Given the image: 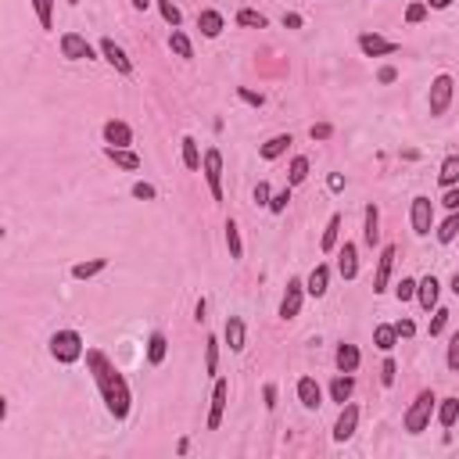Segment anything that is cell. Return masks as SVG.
I'll return each instance as SVG.
<instances>
[{
  "instance_id": "obj_31",
  "label": "cell",
  "mask_w": 459,
  "mask_h": 459,
  "mask_svg": "<svg viewBox=\"0 0 459 459\" xmlns=\"http://www.w3.org/2000/svg\"><path fill=\"white\" fill-rule=\"evenodd\" d=\"M456 420H459V399H442V406H438V424L456 427Z\"/></svg>"
},
{
  "instance_id": "obj_38",
  "label": "cell",
  "mask_w": 459,
  "mask_h": 459,
  "mask_svg": "<svg viewBox=\"0 0 459 459\" xmlns=\"http://www.w3.org/2000/svg\"><path fill=\"white\" fill-rule=\"evenodd\" d=\"M33 8H36L40 26H44V29H51V26H54V0H33Z\"/></svg>"
},
{
  "instance_id": "obj_8",
  "label": "cell",
  "mask_w": 459,
  "mask_h": 459,
  "mask_svg": "<svg viewBox=\"0 0 459 459\" xmlns=\"http://www.w3.org/2000/svg\"><path fill=\"white\" fill-rule=\"evenodd\" d=\"M302 298H305V284L302 280H287L284 302H280V320H295L302 312Z\"/></svg>"
},
{
  "instance_id": "obj_3",
  "label": "cell",
  "mask_w": 459,
  "mask_h": 459,
  "mask_svg": "<svg viewBox=\"0 0 459 459\" xmlns=\"http://www.w3.org/2000/svg\"><path fill=\"white\" fill-rule=\"evenodd\" d=\"M83 352H87V348H83V338H79L76 330H58L54 338H51V356L58 363H65V366L69 363H79Z\"/></svg>"
},
{
  "instance_id": "obj_47",
  "label": "cell",
  "mask_w": 459,
  "mask_h": 459,
  "mask_svg": "<svg viewBox=\"0 0 459 459\" xmlns=\"http://www.w3.org/2000/svg\"><path fill=\"white\" fill-rule=\"evenodd\" d=\"M395 373H399L395 359H384V366H381V384H384V388H391V384H395Z\"/></svg>"
},
{
  "instance_id": "obj_51",
  "label": "cell",
  "mask_w": 459,
  "mask_h": 459,
  "mask_svg": "<svg viewBox=\"0 0 459 459\" xmlns=\"http://www.w3.org/2000/svg\"><path fill=\"white\" fill-rule=\"evenodd\" d=\"M255 205H266L269 208V183L266 180H259V187H255Z\"/></svg>"
},
{
  "instance_id": "obj_11",
  "label": "cell",
  "mask_w": 459,
  "mask_h": 459,
  "mask_svg": "<svg viewBox=\"0 0 459 459\" xmlns=\"http://www.w3.org/2000/svg\"><path fill=\"white\" fill-rule=\"evenodd\" d=\"M61 54H65L69 61H83V58H94V47L87 44V36L65 33V36H61Z\"/></svg>"
},
{
  "instance_id": "obj_25",
  "label": "cell",
  "mask_w": 459,
  "mask_h": 459,
  "mask_svg": "<svg viewBox=\"0 0 459 459\" xmlns=\"http://www.w3.org/2000/svg\"><path fill=\"white\" fill-rule=\"evenodd\" d=\"M165 352H169V341H165V334H151V338H148V363L151 366H162L165 363Z\"/></svg>"
},
{
  "instance_id": "obj_7",
  "label": "cell",
  "mask_w": 459,
  "mask_h": 459,
  "mask_svg": "<svg viewBox=\"0 0 459 459\" xmlns=\"http://www.w3.org/2000/svg\"><path fill=\"white\" fill-rule=\"evenodd\" d=\"M395 259H399V248H395V244H384V252H381V259H377V277H373V295H384V291H388Z\"/></svg>"
},
{
  "instance_id": "obj_32",
  "label": "cell",
  "mask_w": 459,
  "mask_h": 459,
  "mask_svg": "<svg viewBox=\"0 0 459 459\" xmlns=\"http://www.w3.org/2000/svg\"><path fill=\"white\" fill-rule=\"evenodd\" d=\"M338 234H341V216H330L327 230H323V252H338Z\"/></svg>"
},
{
  "instance_id": "obj_30",
  "label": "cell",
  "mask_w": 459,
  "mask_h": 459,
  "mask_svg": "<svg viewBox=\"0 0 459 459\" xmlns=\"http://www.w3.org/2000/svg\"><path fill=\"white\" fill-rule=\"evenodd\" d=\"M201 151H198V140L194 137H183V165H187V169H191V173H198L201 169Z\"/></svg>"
},
{
  "instance_id": "obj_23",
  "label": "cell",
  "mask_w": 459,
  "mask_h": 459,
  "mask_svg": "<svg viewBox=\"0 0 459 459\" xmlns=\"http://www.w3.org/2000/svg\"><path fill=\"white\" fill-rule=\"evenodd\" d=\"M223 334H226V345H230V352H241V348H244V320H241V316H230Z\"/></svg>"
},
{
  "instance_id": "obj_29",
  "label": "cell",
  "mask_w": 459,
  "mask_h": 459,
  "mask_svg": "<svg viewBox=\"0 0 459 459\" xmlns=\"http://www.w3.org/2000/svg\"><path fill=\"white\" fill-rule=\"evenodd\" d=\"M438 183H442V187H456V183H459V155H449V158L442 162Z\"/></svg>"
},
{
  "instance_id": "obj_1",
  "label": "cell",
  "mask_w": 459,
  "mask_h": 459,
  "mask_svg": "<svg viewBox=\"0 0 459 459\" xmlns=\"http://www.w3.org/2000/svg\"><path fill=\"white\" fill-rule=\"evenodd\" d=\"M87 366H90V373H94V381H97V391H101V399H104V406H108V413L115 416V420H126L130 416V384H126V377L112 366V359L104 356V352H97V348H90L87 352Z\"/></svg>"
},
{
  "instance_id": "obj_15",
  "label": "cell",
  "mask_w": 459,
  "mask_h": 459,
  "mask_svg": "<svg viewBox=\"0 0 459 459\" xmlns=\"http://www.w3.org/2000/svg\"><path fill=\"white\" fill-rule=\"evenodd\" d=\"M104 140H108V148H130V144H133V130L126 126V122L112 119V122H104Z\"/></svg>"
},
{
  "instance_id": "obj_10",
  "label": "cell",
  "mask_w": 459,
  "mask_h": 459,
  "mask_svg": "<svg viewBox=\"0 0 459 459\" xmlns=\"http://www.w3.org/2000/svg\"><path fill=\"white\" fill-rule=\"evenodd\" d=\"M359 427V409L356 406H341V416H338V424H334V442L345 445L352 434H356Z\"/></svg>"
},
{
  "instance_id": "obj_21",
  "label": "cell",
  "mask_w": 459,
  "mask_h": 459,
  "mask_svg": "<svg viewBox=\"0 0 459 459\" xmlns=\"http://www.w3.org/2000/svg\"><path fill=\"white\" fill-rule=\"evenodd\" d=\"M438 287H442V284H438L434 277H424L420 284H416V298H420V305L431 312V309H438Z\"/></svg>"
},
{
  "instance_id": "obj_2",
  "label": "cell",
  "mask_w": 459,
  "mask_h": 459,
  "mask_svg": "<svg viewBox=\"0 0 459 459\" xmlns=\"http://www.w3.org/2000/svg\"><path fill=\"white\" fill-rule=\"evenodd\" d=\"M434 406H438L434 391H420V395L413 399V406L406 409V416H402V427H406L409 434H420V431H427L431 416H434Z\"/></svg>"
},
{
  "instance_id": "obj_4",
  "label": "cell",
  "mask_w": 459,
  "mask_h": 459,
  "mask_svg": "<svg viewBox=\"0 0 459 459\" xmlns=\"http://www.w3.org/2000/svg\"><path fill=\"white\" fill-rule=\"evenodd\" d=\"M452 94H456L452 76H438V79L431 83V97H427L431 115H445V112H449V104H452Z\"/></svg>"
},
{
  "instance_id": "obj_24",
  "label": "cell",
  "mask_w": 459,
  "mask_h": 459,
  "mask_svg": "<svg viewBox=\"0 0 459 459\" xmlns=\"http://www.w3.org/2000/svg\"><path fill=\"white\" fill-rule=\"evenodd\" d=\"M359 348L356 345H338V370L341 373H356L359 370Z\"/></svg>"
},
{
  "instance_id": "obj_6",
  "label": "cell",
  "mask_w": 459,
  "mask_h": 459,
  "mask_svg": "<svg viewBox=\"0 0 459 459\" xmlns=\"http://www.w3.org/2000/svg\"><path fill=\"white\" fill-rule=\"evenodd\" d=\"M409 219H413V230L420 237H427L431 234V226H434V205H431V198H413V212H409Z\"/></svg>"
},
{
  "instance_id": "obj_36",
  "label": "cell",
  "mask_w": 459,
  "mask_h": 459,
  "mask_svg": "<svg viewBox=\"0 0 459 459\" xmlns=\"http://www.w3.org/2000/svg\"><path fill=\"white\" fill-rule=\"evenodd\" d=\"M237 26H244V29H266V15H259L252 8H241L237 11Z\"/></svg>"
},
{
  "instance_id": "obj_34",
  "label": "cell",
  "mask_w": 459,
  "mask_h": 459,
  "mask_svg": "<svg viewBox=\"0 0 459 459\" xmlns=\"http://www.w3.org/2000/svg\"><path fill=\"white\" fill-rule=\"evenodd\" d=\"M226 248H230V259H241V255H244V244H241V230H237V223H234V219L226 223Z\"/></svg>"
},
{
  "instance_id": "obj_18",
  "label": "cell",
  "mask_w": 459,
  "mask_h": 459,
  "mask_svg": "<svg viewBox=\"0 0 459 459\" xmlns=\"http://www.w3.org/2000/svg\"><path fill=\"white\" fill-rule=\"evenodd\" d=\"M104 155H108L119 169H126V173H137L140 169V155H133L130 148H104Z\"/></svg>"
},
{
  "instance_id": "obj_42",
  "label": "cell",
  "mask_w": 459,
  "mask_h": 459,
  "mask_svg": "<svg viewBox=\"0 0 459 459\" xmlns=\"http://www.w3.org/2000/svg\"><path fill=\"white\" fill-rule=\"evenodd\" d=\"M449 316L452 312L449 309H434V320H431V338H438V334L445 330V323H449Z\"/></svg>"
},
{
  "instance_id": "obj_39",
  "label": "cell",
  "mask_w": 459,
  "mask_h": 459,
  "mask_svg": "<svg viewBox=\"0 0 459 459\" xmlns=\"http://www.w3.org/2000/svg\"><path fill=\"white\" fill-rule=\"evenodd\" d=\"M158 11H162V18L169 22L173 29H180V22H183V11L173 4V0H158Z\"/></svg>"
},
{
  "instance_id": "obj_44",
  "label": "cell",
  "mask_w": 459,
  "mask_h": 459,
  "mask_svg": "<svg viewBox=\"0 0 459 459\" xmlns=\"http://www.w3.org/2000/svg\"><path fill=\"white\" fill-rule=\"evenodd\" d=\"M287 201H291V187H284V191L280 194H273V198H269V212H284V208H287Z\"/></svg>"
},
{
  "instance_id": "obj_27",
  "label": "cell",
  "mask_w": 459,
  "mask_h": 459,
  "mask_svg": "<svg viewBox=\"0 0 459 459\" xmlns=\"http://www.w3.org/2000/svg\"><path fill=\"white\" fill-rule=\"evenodd\" d=\"M104 266H108V259H90V262H76V266H72V277H76V280H90V277L104 273Z\"/></svg>"
},
{
  "instance_id": "obj_52",
  "label": "cell",
  "mask_w": 459,
  "mask_h": 459,
  "mask_svg": "<svg viewBox=\"0 0 459 459\" xmlns=\"http://www.w3.org/2000/svg\"><path fill=\"white\" fill-rule=\"evenodd\" d=\"M262 399H266V409H277V384H266Z\"/></svg>"
},
{
  "instance_id": "obj_37",
  "label": "cell",
  "mask_w": 459,
  "mask_h": 459,
  "mask_svg": "<svg viewBox=\"0 0 459 459\" xmlns=\"http://www.w3.org/2000/svg\"><path fill=\"white\" fill-rule=\"evenodd\" d=\"M456 234H459V212H452L442 226H438V241H442V244H452Z\"/></svg>"
},
{
  "instance_id": "obj_43",
  "label": "cell",
  "mask_w": 459,
  "mask_h": 459,
  "mask_svg": "<svg viewBox=\"0 0 459 459\" xmlns=\"http://www.w3.org/2000/svg\"><path fill=\"white\" fill-rule=\"evenodd\" d=\"M395 298H399V302H409V298H416V280L402 277V284L395 287Z\"/></svg>"
},
{
  "instance_id": "obj_54",
  "label": "cell",
  "mask_w": 459,
  "mask_h": 459,
  "mask_svg": "<svg viewBox=\"0 0 459 459\" xmlns=\"http://www.w3.org/2000/svg\"><path fill=\"white\" fill-rule=\"evenodd\" d=\"M395 330H399V338H413V334H416V327H413L409 320H402V323H395Z\"/></svg>"
},
{
  "instance_id": "obj_17",
  "label": "cell",
  "mask_w": 459,
  "mask_h": 459,
  "mask_svg": "<svg viewBox=\"0 0 459 459\" xmlns=\"http://www.w3.org/2000/svg\"><path fill=\"white\" fill-rule=\"evenodd\" d=\"M298 399H302L305 409H320L323 406V391H320V384L312 381V377H302L298 381Z\"/></svg>"
},
{
  "instance_id": "obj_13",
  "label": "cell",
  "mask_w": 459,
  "mask_h": 459,
  "mask_svg": "<svg viewBox=\"0 0 459 459\" xmlns=\"http://www.w3.org/2000/svg\"><path fill=\"white\" fill-rule=\"evenodd\" d=\"M101 54H104V61H108V65H115L122 76H130V72H133V61L126 58V51H122L115 40H101Z\"/></svg>"
},
{
  "instance_id": "obj_53",
  "label": "cell",
  "mask_w": 459,
  "mask_h": 459,
  "mask_svg": "<svg viewBox=\"0 0 459 459\" xmlns=\"http://www.w3.org/2000/svg\"><path fill=\"white\" fill-rule=\"evenodd\" d=\"M377 79L384 83V87H388V83H395V79H399V69H391V65H384L381 72H377Z\"/></svg>"
},
{
  "instance_id": "obj_45",
  "label": "cell",
  "mask_w": 459,
  "mask_h": 459,
  "mask_svg": "<svg viewBox=\"0 0 459 459\" xmlns=\"http://www.w3.org/2000/svg\"><path fill=\"white\" fill-rule=\"evenodd\" d=\"M237 97H241L244 104H252V108H262V104H266V97H262V94L248 90V87H237Z\"/></svg>"
},
{
  "instance_id": "obj_9",
  "label": "cell",
  "mask_w": 459,
  "mask_h": 459,
  "mask_svg": "<svg viewBox=\"0 0 459 459\" xmlns=\"http://www.w3.org/2000/svg\"><path fill=\"white\" fill-rule=\"evenodd\" d=\"M359 51H363L366 58H388V54L399 51V44H395V40L377 36V33H363V36H359Z\"/></svg>"
},
{
  "instance_id": "obj_26",
  "label": "cell",
  "mask_w": 459,
  "mask_h": 459,
  "mask_svg": "<svg viewBox=\"0 0 459 459\" xmlns=\"http://www.w3.org/2000/svg\"><path fill=\"white\" fill-rule=\"evenodd\" d=\"M352 391H356V381H352L348 373H345V377H334V384H330V399L345 406V402L352 399Z\"/></svg>"
},
{
  "instance_id": "obj_19",
  "label": "cell",
  "mask_w": 459,
  "mask_h": 459,
  "mask_svg": "<svg viewBox=\"0 0 459 459\" xmlns=\"http://www.w3.org/2000/svg\"><path fill=\"white\" fill-rule=\"evenodd\" d=\"M198 29H201L208 40H216V36L223 33V15H219V11H212V8H205V11L198 15Z\"/></svg>"
},
{
  "instance_id": "obj_58",
  "label": "cell",
  "mask_w": 459,
  "mask_h": 459,
  "mask_svg": "<svg viewBox=\"0 0 459 459\" xmlns=\"http://www.w3.org/2000/svg\"><path fill=\"white\" fill-rule=\"evenodd\" d=\"M148 4H151V0H133V8H137V11H148Z\"/></svg>"
},
{
  "instance_id": "obj_46",
  "label": "cell",
  "mask_w": 459,
  "mask_h": 459,
  "mask_svg": "<svg viewBox=\"0 0 459 459\" xmlns=\"http://www.w3.org/2000/svg\"><path fill=\"white\" fill-rule=\"evenodd\" d=\"M449 370L452 373H459V334H452V341H449Z\"/></svg>"
},
{
  "instance_id": "obj_20",
  "label": "cell",
  "mask_w": 459,
  "mask_h": 459,
  "mask_svg": "<svg viewBox=\"0 0 459 459\" xmlns=\"http://www.w3.org/2000/svg\"><path fill=\"white\" fill-rule=\"evenodd\" d=\"M291 144H295V140H291V133H277V137H269V140L262 144V151H259V155H262L266 162H273V158H280V155L291 148Z\"/></svg>"
},
{
  "instance_id": "obj_16",
  "label": "cell",
  "mask_w": 459,
  "mask_h": 459,
  "mask_svg": "<svg viewBox=\"0 0 459 459\" xmlns=\"http://www.w3.org/2000/svg\"><path fill=\"white\" fill-rule=\"evenodd\" d=\"M363 241L370 248H377L381 244V212H377V205H366V223H363Z\"/></svg>"
},
{
  "instance_id": "obj_22",
  "label": "cell",
  "mask_w": 459,
  "mask_h": 459,
  "mask_svg": "<svg viewBox=\"0 0 459 459\" xmlns=\"http://www.w3.org/2000/svg\"><path fill=\"white\" fill-rule=\"evenodd\" d=\"M327 280H330V269L327 266H316L309 273V280H305V291H309L312 298H323L327 295Z\"/></svg>"
},
{
  "instance_id": "obj_35",
  "label": "cell",
  "mask_w": 459,
  "mask_h": 459,
  "mask_svg": "<svg viewBox=\"0 0 459 459\" xmlns=\"http://www.w3.org/2000/svg\"><path fill=\"white\" fill-rule=\"evenodd\" d=\"M169 47H173V54H176V58H194L191 40H187V33H180V29H173V36H169Z\"/></svg>"
},
{
  "instance_id": "obj_48",
  "label": "cell",
  "mask_w": 459,
  "mask_h": 459,
  "mask_svg": "<svg viewBox=\"0 0 459 459\" xmlns=\"http://www.w3.org/2000/svg\"><path fill=\"white\" fill-rule=\"evenodd\" d=\"M330 133H334L330 122H316V126L309 130V137H312V140H330Z\"/></svg>"
},
{
  "instance_id": "obj_56",
  "label": "cell",
  "mask_w": 459,
  "mask_h": 459,
  "mask_svg": "<svg viewBox=\"0 0 459 459\" xmlns=\"http://www.w3.org/2000/svg\"><path fill=\"white\" fill-rule=\"evenodd\" d=\"M284 26H287V29H302V15H295V11L284 15Z\"/></svg>"
},
{
  "instance_id": "obj_40",
  "label": "cell",
  "mask_w": 459,
  "mask_h": 459,
  "mask_svg": "<svg viewBox=\"0 0 459 459\" xmlns=\"http://www.w3.org/2000/svg\"><path fill=\"white\" fill-rule=\"evenodd\" d=\"M205 370H208V373L219 370V341H216V338L205 341Z\"/></svg>"
},
{
  "instance_id": "obj_14",
  "label": "cell",
  "mask_w": 459,
  "mask_h": 459,
  "mask_svg": "<svg viewBox=\"0 0 459 459\" xmlns=\"http://www.w3.org/2000/svg\"><path fill=\"white\" fill-rule=\"evenodd\" d=\"M338 273L345 280L359 277V255H356V244H352V241H345V248H338Z\"/></svg>"
},
{
  "instance_id": "obj_28",
  "label": "cell",
  "mask_w": 459,
  "mask_h": 459,
  "mask_svg": "<svg viewBox=\"0 0 459 459\" xmlns=\"http://www.w3.org/2000/svg\"><path fill=\"white\" fill-rule=\"evenodd\" d=\"M373 345H377L381 352H391L395 345H399V330L388 327V323H381L377 330H373Z\"/></svg>"
},
{
  "instance_id": "obj_50",
  "label": "cell",
  "mask_w": 459,
  "mask_h": 459,
  "mask_svg": "<svg viewBox=\"0 0 459 459\" xmlns=\"http://www.w3.org/2000/svg\"><path fill=\"white\" fill-rule=\"evenodd\" d=\"M442 205L449 208V212H459V191H456V187H449V194L442 198Z\"/></svg>"
},
{
  "instance_id": "obj_5",
  "label": "cell",
  "mask_w": 459,
  "mask_h": 459,
  "mask_svg": "<svg viewBox=\"0 0 459 459\" xmlns=\"http://www.w3.org/2000/svg\"><path fill=\"white\" fill-rule=\"evenodd\" d=\"M201 165H205L208 191H212V198H216V201H223V155H219V148H208Z\"/></svg>"
},
{
  "instance_id": "obj_57",
  "label": "cell",
  "mask_w": 459,
  "mask_h": 459,
  "mask_svg": "<svg viewBox=\"0 0 459 459\" xmlns=\"http://www.w3.org/2000/svg\"><path fill=\"white\" fill-rule=\"evenodd\" d=\"M427 8H434V11H445V8H452V0H424Z\"/></svg>"
},
{
  "instance_id": "obj_55",
  "label": "cell",
  "mask_w": 459,
  "mask_h": 459,
  "mask_svg": "<svg viewBox=\"0 0 459 459\" xmlns=\"http://www.w3.org/2000/svg\"><path fill=\"white\" fill-rule=\"evenodd\" d=\"M327 187H330V191H345V176H341V173H330Z\"/></svg>"
},
{
  "instance_id": "obj_49",
  "label": "cell",
  "mask_w": 459,
  "mask_h": 459,
  "mask_svg": "<svg viewBox=\"0 0 459 459\" xmlns=\"http://www.w3.org/2000/svg\"><path fill=\"white\" fill-rule=\"evenodd\" d=\"M133 198H140V201H155V187H151V183H137V187H133Z\"/></svg>"
},
{
  "instance_id": "obj_59",
  "label": "cell",
  "mask_w": 459,
  "mask_h": 459,
  "mask_svg": "<svg viewBox=\"0 0 459 459\" xmlns=\"http://www.w3.org/2000/svg\"><path fill=\"white\" fill-rule=\"evenodd\" d=\"M449 287H452V291H456V295H459V273L452 277V284H449Z\"/></svg>"
},
{
  "instance_id": "obj_33",
  "label": "cell",
  "mask_w": 459,
  "mask_h": 459,
  "mask_svg": "<svg viewBox=\"0 0 459 459\" xmlns=\"http://www.w3.org/2000/svg\"><path fill=\"white\" fill-rule=\"evenodd\" d=\"M309 180V158L305 155H298L295 162H291V173H287V187H298V183H305Z\"/></svg>"
},
{
  "instance_id": "obj_12",
  "label": "cell",
  "mask_w": 459,
  "mask_h": 459,
  "mask_svg": "<svg viewBox=\"0 0 459 459\" xmlns=\"http://www.w3.org/2000/svg\"><path fill=\"white\" fill-rule=\"evenodd\" d=\"M226 395H230V384L216 381V388H212V409H208V431H219L223 413H226Z\"/></svg>"
},
{
  "instance_id": "obj_41",
  "label": "cell",
  "mask_w": 459,
  "mask_h": 459,
  "mask_svg": "<svg viewBox=\"0 0 459 459\" xmlns=\"http://www.w3.org/2000/svg\"><path fill=\"white\" fill-rule=\"evenodd\" d=\"M427 11H431V8L424 4V0H416V4H409V8H406V22H409V26H420L424 18H427Z\"/></svg>"
}]
</instances>
